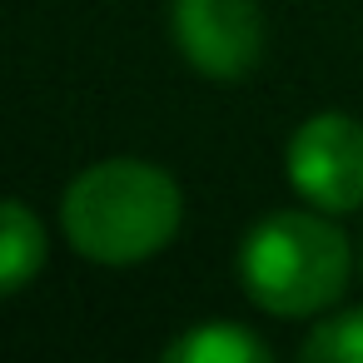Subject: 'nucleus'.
Wrapping results in <instances>:
<instances>
[{
    "label": "nucleus",
    "instance_id": "1",
    "mask_svg": "<svg viewBox=\"0 0 363 363\" xmlns=\"http://www.w3.org/2000/svg\"><path fill=\"white\" fill-rule=\"evenodd\" d=\"M184 219L179 184L145 160H100L70 179L60 199V224L75 254L95 264H140L155 259Z\"/></svg>",
    "mask_w": 363,
    "mask_h": 363
},
{
    "label": "nucleus",
    "instance_id": "2",
    "mask_svg": "<svg viewBox=\"0 0 363 363\" xmlns=\"http://www.w3.org/2000/svg\"><path fill=\"white\" fill-rule=\"evenodd\" d=\"M239 284L244 294L279 318H308L328 303H338V294L348 289L353 274V249L343 239V229H333L308 209H279L264 214L244 244H239Z\"/></svg>",
    "mask_w": 363,
    "mask_h": 363
},
{
    "label": "nucleus",
    "instance_id": "3",
    "mask_svg": "<svg viewBox=\"0 0 363 363\" xmlns=\"http://www.w3.org/2000/svg\"><path fill=\"white\" fill-rule=\"evenodd\" d=\"M289 184L323 214H353L363 204V125L353 115H308L289 140Z\"/></svg>",
    "mask_w": 363,
    "mask_h": 363
},
{
    "label": "nucleus",
    "instance_id": "4",
    "mask_svg": "<svg viewBox=\"0 0 363 363\" xmlns=\"http://www.w3.org/2000/svg\"><path fill=\"white\" fill-rule=\"evenodd\" d=\"M169 30H174L179 55L219 85L244 80L264 60L259 0H174Z\"/></svg>",
    "mask_w": 363,
    "mask_h": 363
},
{
    "label": "nucleus",
    "instance_id": "5",
    "mask_svg": "<svg viewBox=\"0 0 363 363\" xmlns=\"http://www.w3.org/2000/svg\"><path fill=\"white\" fill-rule=\"evenodd\" d=\"M45 264V229L40 219L21 204V199H6V229H0V289L6 294H21Z\"/></svg>",
    "mask_w": 363,
    "mask_h": 363
},
{
    "label": "nucleus",
    "instance_id": "6",
    "mask_svg": "<svg viewBox=\"0 0 363 363\" xmlns=\"http://www.w3.org/2000/svg\"><path fill=\"white\" fill-rule=\"evenodd\" d=\"M164 358H169V363H264L269 348H264L254 333H244V328L214 318V323H199V328H189L184 338H174V343L164 348Z\"/></svg>",
    "mask_w": 363,
    "mask_h": 363
},
{
    "label": "nucleus",
    "instance_id": "7",
    "mask_svg": "<svg viewBox=\"0 0 363 363\" xmlns=\"http://www.w3.org/2000/svg\"><path fill=\"white\" fill-rule=\"evenodd\" d=\"M308 363H363V308H348L328 323H313V333L298 348Z\"/></svg>",
    "mask_w": 363,
    "mask_h": 363
}]
</instances>
